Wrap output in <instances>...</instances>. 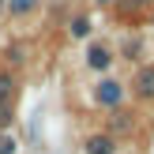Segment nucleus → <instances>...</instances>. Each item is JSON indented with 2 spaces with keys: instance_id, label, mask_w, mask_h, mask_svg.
Masks as SVG:
<instances>
[{
  "instance_id": "nucleus-1",
  "label": "nucleus",
  "mask_w": 154,
  "mask_h": 154,
  "mask_svg": "<svg viewBox=\"0 0 154 154\" xmlns=\"http://www.w3.org/2000/svg\"><path fill=\"white\" fill-rule=\"evenodd\" d=\"M98 102L102 105H117L120 102V83H102L98 87Z\"/></svg>"
},
{
  "instance_id": "nucleus-2",
  "label": "nucleus",
  "mask_w": 154,
  "mask_h": 154,
  "mask_svg": "<svg viewBox=\"0 0 154 154\" xmlns=\"http://www.w3.org/2000/svg\"><path fill=\"white\" fill-rule=\"evenodd\" d=\"M87 154H113V139L109 135H90L87 139Z\"/></svg>"
},
{
  "instance_id": "nucleus-3",
  "label": "nucleus",
  "mask_w": 154,
  "mask_h": 154,
  "mask_svg": "<svg viewBox=\"0 0 154 154\" xmlns=\"http://www.w3.org/2000/svg\"><path fill=\"white\" fill-rule=\"evenodd\" d=\"M139 94L143 98H154V68H143V72H139Z\"/></svg>"
},
{
  "instance_id": "nucleus-4",
  "label": "nucleus",
  "mask_w": 154,
  "mask_h": 154,
  "mask_svg": "<svg viewBox=\"0 0 154 154\" xmlns=\"http://www.w3.org/2000/svg\"><path fill=\"white\" fill-rule=\"evenodd\" d=\"M109 60H113V57L102 49V45H94V49H90V68H109Z\"/></svg>"
},
{
  "instance_id": "nucleus-5",
  "label": "nucleus",
  "mask_w": 154,
  "mask_h": 154,
  "mask_svg": "<svg viewBox=\"0 0 154 154\" xmlns=\"http://www.w3.org/2000/svg\"><path fill=\"white\" fill-rule=\"evenodd\" d=\"M11 90H15V87H11V79H8V75H0V105L11 98Z\"/></svg>"
},
{
  "instance_id": "nucleus-6",
  "label": "nucleus",
  "mask_w": 154,
  "mask_h": 154,
  "mask_svg": "<svg viewBox=\"0 0 154 154\" xmlns=\"http://www.w3.org/2000/svg\"><path fill=\"white\" fill-rule=\"evenodd\" d=\"M34 4H38V0H11V11H15V15H23V11H30Z\"/></svg>"
},
{
  "instance_id": "nucleus-7",
  "label": "nucleus",
  "mask_w": 154,
  "mask_h": 154,
  "mask_svg": "<svg viewBox=\"0 0 154 154\" xmlns=\"http://www.w3.org/2000/svg\"><path fill=\"white\" fill-rule=\"evenodd\" d=\"M0 154H15V139L0 132Z\"/></svg>"
},
{
  "instance_id": "nucleus-8",
  "label": "nucleus",
  "mask_w": 154,
  "mask_h": 154,
  "mask_svg": "<svg viewBox=\"0 0 154 154\" xmlns=\"http://www.w3.org/2000/svg\"><path fill=\"white\" fill-rule=\"evenodd\" d=\"M87 30H90V23H87V19H75V26H72V34H75V38H83Z\"/></svg>"
},
{
  "instance_id": "nucleus-9",
  "label": "nucleus",
  "mask_w": 154,
  "mask_h": 154,
  "mask_svg": "<svg viewBox=\"0 0 154 154\" xmlns=\"http://www.w3.org/2000/svg\"><path fill=\"white\" fill-rule=\"evenodd\" d=\"M11 124V109H8V105H0V128H8Z\"/></svg>"
},
{
  "instance_id": "nucleus-10",
  "label": "nucleus",
  "mask_w": 154,
  "mask_h": 154,
  "mask_svg": "<svg viewBox=\"0 0 154 154\" xmlns=\"http://www.w3.org/2000/svg\"><path fill=\"white\" fill-rule=\"evenodd\" d=\"M4 8H8V0H0V11H4Z\"/></svg>"
}]
</instances>
